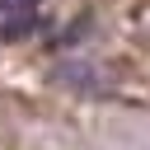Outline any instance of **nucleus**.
I'll return each mask as SVG.
<instances>
[{"mask_svg":"<svg viewBox=\"0 0 150 150\" xmlns=\"http://www.w3.org/2000/svg\"><path fill=\"white\" fill-rule=\"evenodd\" d=\"M0 9H5V38L28 33V28H33V19H38V0H5Z\"/></svg>","mask_w":150,"mask_h":150,"instance_id":"obj_1","label":"nucleus"}]
</instances>
